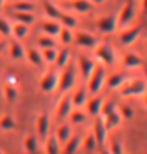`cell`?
<instances>
[{"mask_svg":"<svg viewBox=\"0 0 147 154\" xmlns=\"http://www.w3.org/2000/svg\"><path fill=\"white\" fill-rule=\"evenodd\" d=\"M118 89H120V96H124V98L140 96V94L145 93V80H140V78H136V80H125Z\"/></svg>","mask_w":147,"mask_h":154,"instance_id":"277c9868","label":"cell"},{"mask_svg":"<svg viewBox=\"0 0 147 154\" xmlns=\"http://www.w3.org/2000/svg\"><path fill=\"white\" fill-rule=\"evenodd\" d=\"M71 102H73V107H82V105L87 102V89L80 87L75 94L71 96Z\"/></svg>","mask_w":147,"mask_h":154,"instance_id":"4316f807","label":"cell"},{"mask_svg":"<svg viewBox=\"0 0 147 154\" xmlns=\"http://www.w3.org/2000/svg\"><path fill=\"white\" fill-rule=\"evenodd\" d=\"M140 33H142V26H136V27H124V29H120V33H118V38H120V42L124 44V45H133L134 42H136V38L140 36Z\"/></svg>","mask_w":147,"mask_h":154,"instance_id":"8fae6325","label":"cell"},{"mask_svg":"<svg viewBox=\"0 0 147 154\" xmlns=\"http://www.w3.org/2000/svg\"><path fill=\"white\" fill-rule=\"evenodd\" d=\"M69 8L78 13H89L93 9V4L89 0H69Z\"/></svg>","mask_w":147,"mask_h":154,"instance_id":"7402d4cb","label":"cell"},{"mask_svg":"<svg viewBox=\"0 0 147 154\" xmlns=\"http://www.w3.org/2000/svg\"><path fill=\"white\" fill-rule=\"evenodd\" d=\"M96 27L98 31L105 33V35H113L116 31V15L114 13H107L96 18Z\"/></svg>","mask_w":147,"mask_h":154,"instance_id":"ba28073f","label":"cell"},{"mask_svg":"<svg viewBox=\"0 0 147 154\" xmlns=\"http://www.w3.org/2000/svg\"><path fill=\"white\" fill-rule=\"evenodd\" d=\"M44 11H45V15H47L49 18H53V20H58V17H60V13H62V9H60L58 6H55L51 0H45V2H44Z\"/></svg>","mask_w":147,"mask_h":154,"instance_id":"83f0119b","label":"cell"},{"mask_svg":"<svg viewBox=\"0 0 147 154\" xmlns=\"http://www.w3.org/2000/svg\"><path fill=\"white\" fill-rule=\"evenodd\" d=\"M77 84V67L73 63H67L65 67H62V72L58 74V85L56 89L64 94L67 91H71Z\"/></svg>","mask_w":147,"mask_h":154,"instance_id":"6da1fadb","label":"cell"},{"mask_svg":"<svg viewBox=\"0 0 147 154\" xmlns=\"http://www.w3.org/2000/svg\"><path fill=\"white\" fill-rule=\"evenodd\" d=\"M102 118H104V125H105L107 131H113V129H116V127L122 123V116H120L118 109L111 111L109 114H105V116H102Z\"/></svg>","mask_w":147,"mask_h":154,"instance_id":"5bb4252c","label":"cell"},{"mask_svg":"<svg viewBox=\"0 0 147 154\" xmlns=\"http://www.w3.org/2000/svg\"><path fill=\"white\" fill-rule=\"evenodd\" d=\"M60 22L58 20H45L44 24H42V31L47 35V36H56L58 35V31H60Z\"/></svg>","mask_w":147,"mask_h":154,"instance_id":"603a6c76","label":"cell"},{"mask_svg":"<svg viewBox=\"0 0 147 154\" xmlns=\"http://www.w3.org/2000/svg\"><path fill=\"white\" fill-rule=\"evenodd\" d=\"M134 17H136L134 2H133V0H127V2L122 6V9L116 13V29L120 31V29H124V27L131 26V24H133V20H134Z\"/></svg>","mask_w":147,"mask_h":154,"instance_id":"3957f363","label":"cell"},{"mask_svg":"<svg viewBox=\"0 0 147 154\" xmlns=\"http://www.w3.org/2000/svg\"><path fill=\"white\" fill-rule=\"evenodd\" d=\"M22 147H24V150L26 152H31V154H35V152H38L40 149H38V138L36 136H26L24 138V141H22Z\"/></svg>","mask_w":147,"mask_h":154,"instance_id":"484cf974","label":"cell"},{"mask_svg":"<svg viewBox=\"0 0 147 154\" xmlns=\"http://www.w3.org/2000/svg\"><path fill=\"white\" fill-rule=\"evenodd\" d=\"M49 116L45 114V112H40L38 116H36V122H35V129H36V138L38 140H45L47 136H49Z\"/></svg>","mask_w":147,"mask_h":154,"instance_id":"7c38bea8","label":"cell"},{"mask_svg":"<svg viewBox=\"0 0 147 154\" xmlns=\"http://www.w3.org/2000/svg\"><path fill=\"white\" fill-rule=\"evenodd\" d=\"M71 62V51H69V47H65V49H62V51H56V58H55V65H56V69H62V67H65L67 63Z\"/></svg>","mask_w":147,"mask_h":154,"instance_id":"2e32d148","label":"cell"},{"mask_svg":"<svg viewBox=\"0 0 147 154\" xmlns=\"http://www.w3.org/2000/svg\"><path fill=\"white\" fill-rule=\"evenodd\" d=\"M77 65H78V71H80V74H82V78L87 80V78H89V74H91V71H93V67H95V62H93L89 56L80 54Z\"/></svg>","mask_w":147,"mask_h":154,"instance_id":"4fadbf2b","label":"cell"},{"mask_svg":"<svg viewBox=\"0 0 147 154\" xmlns=\"http://www.w3.org/2000/svg\"><path fill=\"white\" fill-rule=\"evenodd\" d=\"M104 82H105V69H104L102 63L100 65L95 63V67H93V71L89 74V78H87V87H86L87 93L98 94L102 91V87H104Z\"/></svg>","mask_w":147,"mask_h":154,"instance_id":"7a4b0ae2","label":"cell"},{"mask_svg":"<svg viewBox=\"0 0 147 154\" xmlns=\"http://www.w3.org/2000/svg\"><path fill=\"white\" fill-rule=\"evenodd\" d=\"M75 109L73 107V102H71V96H67L65 93H64V96L58 100V103H56V112H55V116H56V120L58 122H64L67 116H69V112Z\"/></svg>","mask_w":147,"mask_h":154,"instance_id":"30bf717a","label":"cell"},{"mask_svg":"<svg viewBox=\"0 0 147 154\" xmlns=\"http://www.w3.org/2000/svg\"><path fill=\"white\" fill-rule=\"evenodd\" d=\"M95 58L100 62V63H105V65H113L116 62V54H114V49L113 45L109 44H98V47H95Z\"/></svg>","mask_w":147,"mask_h":154,"instance_id":"5b68a950","label":"cell"},{"mask_svg":"<svg viewBox=\"0 0 147 154\" xmlns=\"http://www.w3.org/2000/svg\"><path fill=\"white\" fill-rule=\"evenodd\" d=\"M91 4H102V2H105V0H89Z\"/></svg>","mask_w":147,"mask_h":154,"instance_id":"f6af8a7d","label":"cell"},{"mask_svg":"<svg viewBox=\"0 0 147 154\" xmlns=\"http://www.w3.org/2000/svg\"><path fill=\"white\" fill-rule=\"evenodd\" d=\"M17 127V122L11 114H4V116H0V129L2 131H13Z\"/></svg>","mask_w":147,"mask_h":154,"instance_id":"836d02e7","label":"cell"},{"mask_svg":"<svg viewBox=\"0 0 147 154\" xmlns=\"http://www.w3.org/2000/svg\"><path fill=\"white\" fill-rule=\"evenodd\" d=\"M69 120H71V123L73 125H80L84 120H86V114L82 112V111H75V109H73L71 112H69V116H67Z\"/></svg>","mask_w":147,"mask_h":154,"instance_id":"8d00e7d4","label":"cell"},{"mask_svg":"<svg viewBox=\"0 0 147 154\" xmlns=\"http://www.w3.org/2000/svg\"><path fill=\"white\" fill-rule=\"evenodd\" d=\"M73 44H77L78 47L93 49L98 44V40L91 33H87V31H77V33H73Z\"/></svg>","mask_w":147,"mask_h":154,"instance_id":"9c48e42d","label":"cell"},{"mask_svg":"<svg viewBox=\"0 0 147 154\" xmlns=\"http://www.w3.org/2000/svg\"><path fill=\"white\" fill-rule=\"evenodd\" d=\"M58 71L56 69H47L44 72V76L40 78V89L44 93H53L56 91V85H58Z\"/></svg>","mask_w":147,"mask_h":154,"instance_id":"52a82bcc","label":"cell"},{"mask_svg":"<svg viewBox=\"0 0 147 154\" xmlns=\"http://www.w3.org/2000/svg\"><path fill=\"white\" fill-rule=\"evenodd\" d=\"M118 112H120V116H122V120H124V118H127V120H129V118H133V109H131L129 105H122Z\"/></svg>","mask_w":147,"mask_h":154,"instance_id":"b9f144b4","label":"cell"},{"mask_svg":"<svg viewBox=\"0 0 147 154\" xmlns=\"http://www.w3.org/2000/svg\"><path fill=\"white\" fill-rule=\"evenodd\" d=\"M80 143H82V138L80 136H69L67 138V141L64 143V152H67V154H73V152H77L78 149H80Z\"/></svg>","mask_w":147,"mask_h":154,"instance_id":"d6986e66","label":"cell"},{"mask_svg":"<svg viewBox=\"0 0 147 154\" xmlns=\"http://www.w3.org/2000/svg\"><path fill=\"white\" fill-rule=\"evenodd\" d=\"M2 6H4V0H0V9H2Z\"/></svg>","mask_w":147,"mask_h":154,"instance_id":"bcb514c9","label":"cell"},{"mask_svg":"<svg viewBox=\"0 0 147 154\" xmlns=\"http://www.w3.org/2000/svg\"><path fill=\"white\" fill-rule=\"evenodd\" d=\"M4 96H6L8 102H15L17 96H18V93H17V89L13 85H4Z\"/></svg>","mask_w":147,"mask_h":154,"instance_id":"ab89813d","label":"cell"},{"mask_svg":"<svg viewBox=\"0 0 147 154\" xmlns=\"http://www.w3.org/2000/svg\"><path fill=\"white\" fill-rule=\"evenodd\" d=\"M56 36L60 38V44L62 45H71L73 44V29H69V27H64L62 26Z\"/></svg>","mask_w":147,"mask_h":154,"instance_id":"f546056e","label":"cell"},{"mask_svg":"<svg viewBox=\"0 0 147 154\" xmlns=\"http://www.w3.org/2000/svg\"><path fill=\"white\" fill-rule=\"evenodd\" d=\"M13 18L20 24H27V26H31L35 22L33 13H26V11H13Z\"/></svg>","mask_w":147,"mask_h":154,"instance_id":"1f68e13d","label":"cell"},{"mask_svg":"<svg viewBox=\"0 0 147 154\" xmlns=\"http://www.w3.org/2000/svg\"><path fill=\"white\" fill-rule=\"evenodd\" d=\"M58 22H60V26L69 27V29H75V27L78 26V20H77L75 17H73V15H69V13H60Z\"/></svg>","mask_w":147,"mask_h":154,"instance_id":"f1b7e54d","label":"cell"},{"mask_svg":"<svg viewBox=\"0 0 147 154\" xmlns=\"http://www.w3.org/2000/svg\"><path fill=\"white\" fill-rule=\"evenodd\" d=\"M124 82H125V74H122V72H113L111 76L105 74L104 85H107V89H118Z\"/></svg>","mask_w":147,"mask_h":154,"instance_id":"9a60e30c","label":"cell"},{"mask_svg":"<svg viewBox=\"0 0 147 154\" xmlns=\"http://www.w3.org/2000/svg\"><path fill=\"white\" fill-rule=\"evenodd\" d=\"M6 49H9V56L13 58V60H20L24 54H26V49L22 47V44L18 42V40H15V42H11Z\"/></svg>","mask_w":147,"mask_h":154,"instance_id":"cb8c5ba5","label":"cell"},{"mask_svg":"<svg viewBox=\"0 0 147 154\" xmlns=\"http://www.w3.org/2000/svg\"><path fill=\"white\" fill-rule=\"evenodd\" d=\"M6 47H8V44H6L4 40H0V53H2V51H6Z\"/></svg>","mask_w":147,"mask_h":154,"instance_id":"ee69618b","label":"cell"},{"mask_svg":"<svg viewBox=\"0 0 147 154\" xmlns=\"http://www.w3.org/2000/svg\"><path fill=\"white\" fill-rule=\"evenodd\" d=\"M27 60H29L33 65H40V63H44L40 51H38V49H35V47H29V49H27Z\"/></svg>","mask_w":147,"mask_h":154,"instance_id":"e575fe53","label":"cell"},{"mask_svg":"<svg viewBox=\"0 0 147 154\" xmlns=\"http://www.w3.org/2000/svg\"><path fill=\"white\" fill-rule=\"evenodd\" d=\"M11 35H13L17 40H24V38L29 35V26H27V24H20V22H17V24L11 27Z\"/></svg>","mask_w":147,"mask_h":154,"instance_id":"d4e9b609","label":"cell"},{"mask_svg":"<svg viewBox=\"0 0 147 154\" xmlns=\"http://www.w3.org/2000/svg\"><path fill=\"white\" fill-rule=\"evenodd\" d=\"M107 132L109 131L104 125V118L100 114H96L95 120H93V136H95L98 147H105V143H107Z\"/></svg>","mask_w":147,"mask_h":154,"instance_id":"8992f818","label":"cell"},{"mask_svg":"<svg viewBox=\"0 0 147 154\" xmlns=\"http://www.w3.org/2000/svg\"><path fill=\"white\" fill-rule=\"evenodd\" d=\"M38 47L40 49H45V47H56L55 45V40H53V36H40L38 38Z\"/></svg>","mask_w":147,"mask_h":154,"instance_id":"60d3db41","label":"cell"},{"mask_svg":"<svg viewBox=\"0 0 147 154\" xmlns=\"http://www.w3.org/2000/svg\"><path fill=\"white\" fill-rule=\"evenodd\" d=\"M122 63H124L125 69H134V67H140L143 63V60H142V56H138L134 53H127V54H124V62Z\"/></svg>","mask_w":147,"mask_h":154,"instance_id":"ffe728a7","label":"cell"},{"mask_svg":"<svg viewBox=\"0 0 147 154\" xmlns=\"http://www.w3.org/2000/svg\"><path fill=\"white\" fill-rule=\"evenodd\" d=\"M11 11H26V13H33V11H35V2L15 0V4L11 6Z\"/></svg>","mask_w":147,"mask_h":154,"instance_id":"4dcf8cb0","label":"cell"},{"mask_svg":"<svg viewBox=\"0 0 147 154\" xmlns=\"http://www.w3.org/2000/svg\"><path fill=\"white\" fill-rule=\"evenodd\" d=\"M24 2H36V0H24Z\"/></svg>","mask_w":147,"mask_h":154,"instance_id":"7dc6e473","label":"cell"},{"mask_svg":"<svg viewBox=\"0 0 147 154\" xmlns=\"http://www.w3.org/2000/svg\"><path fill=\"white\" fill-rule=\"evenodd\" d=\"M40 54H42V60H44V62L53 63L55 58H56V49H55V47H45V49H42Z\"/></svg>","mask_w":147,"mask_h":154,"instance_id":"d590c367","label":"cell"},{"mask_svg":"<svg viewBox=\"0 0 147 154\" xmlns=\"http://www.w3.org/2000/svg\"><path fill=\"white\" fill-rule=\"evenodd\" d=\"M44 150H45L47 154H58V152H60V143H58V140H56L55 134H49V136L44 140Z\"/></svg>","mask_w":147,"mask_h":154,"instance_id":"ac0fdd59","label":"cell"},{"mask_svg":"<svg viewBox=\"0 0 147 154\" xmlns=\"http://www.w3.org/2000/svg\"><path fill=\"white\" fill-rule=\"evenodd\" d=\"M96 149H98L96 140H95L93 134H89V136L84 140V143H80V149H78V150H82V152H95Z\"/></svg>","mask_w":147,"mask_h":154,"instance_id":"d6a6232c","label":"cell"},{"mask_svg":"<svg viewBox=\"0 0 147 154\" xmlns=\"http://www.w3.org/2000/svg\"><path fill=\"white\" fill-rule=\"evenodd\" d=\"M0 35L2 36H11V24L4 17H0Z\"/></svg>","mask_w":147,"mask_h":154,"instance_id":"f35d334b","label":"cell"},{"mask_svg":"<svg viewBox=\"0 0 147 154\" xmlns=\"http://www.w3.org/2000/svg\"><path fill=\"white\" fill-rule=\"evenodd\" d=\"M114 109H118L116 107V103L113 102V100H107V102H102V105H100V116H105V114H109L111 111H114Z\"/></svg>","mask_w":147,"mask_h":154,"instance_id":"74e56055","label":"cell"},{"mask_svg":"<svg viewBox=\"0 0 147 154\" xmlns=\"http://www.w3.org/2000/svg\"><path fill=\"white\" fill-rule=\"evenodd\" d=\"M109 152H116V154L124 152V149H122L120 141H111V149H109Z\"/></svg>","mask_w":147,"mask_h":154,"instance_id":"7bdbcfd3","label":"cell"},{"mask_svg":"<svg viewBox=\"0 0 147 154\" xmlns=\"http://www.w3.org/2000/svg\"><path fill=\"white\" fill-rule=\"evenodd\" d=\"M102 102H104V98H102V96H98V94H95L91 100L87 98V102H86L84 105L87 107V112H89L91 116H96V114L100 112V105H102Z\"/></svg>","mask_w":147,"mask_h":154,"instance_id":"e0dca14e","label":"cell"},{"mask_svg":"<svg viewBox=\"0 0 147 154\" xmlns=\"http://www.w3.org/2000/svg\"><path fill=\"white\" fill-rule=\"evenodd\" d=\"M71 134H73V131H71V123H60L58 129H56V132H55L58 143H62V145L67 141V138H69Z\"/></svg>","mask_w":147,"mask_h":154,"instance_id":"44dd1931","label":"cell"}]
</instances>
